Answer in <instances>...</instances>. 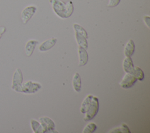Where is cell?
<instances>
[{
  "label": "cell",
  "instance_id": "obj_1",
  "mask_svg": "<svg viewBox=\"0 0 150 133\" xmlns=\"http://www.w3.org/2000/svg\"><path fill=\"white\" fill-rule=\"evenodd\" d=\"M99 110V102L97 97L91 94L87 95L83 101L80 111L85 114L84 120L88 121L92 120L97 114Z\"/></svg>",
  "mask_w": 150,
  "mask_h": 133
},
{
  "label": "cell",
  "instance_id": "obj_2",
  "mask_svg": "<svg viewBox=\"0 0 150 133\" xmlns=\"http://www.w3.org/2000/svg\"><path fill=\"white\" fill-rule=\"evenodd\" d=\"M50 2L54 12L62 19L69 18L73 12L74 6L71 1L65 3L62 0H50Z\"/></svg>",
  "mask_w": 150,
  "mask_h": 133
},
{
  "label": "cell",
  "instance_id": "obj_3",
  "mask_svg": "<svg viewBox=\"0 0 150 133\" xmlns=\"http://www.w3.org/2000/svg\"><path fill=\"white\" fill-rule=\"evenodd\" d=\"M23 74L19 68H17L13 73L12 80L11 88L15 91L21 93V87L23 83Z\"/></svg>",
  "mask_w": 150,
  "mask_h": 133
},
{
  "label": "cell",
  "instance_id": "obj_4",
  "mask_svg": "<svg viewBox=\"0 0 150 133\" xmlns=\"http://www.w3.org/2000/svg\"><path fill=\"white\" fill-rule=\"evenodd\" d=\"M41 85L39 83L32 81H27L22 84L21 93L25 94L35 93L39 91L41 88Z\"/></svg>",
  "mask_w": 150,
  "mask_h": 133
},
{
  "label": "cell",
  "instance_id": "obj_5",
  "mask_svg": "<svg viewBox=\"0 0 150 133\" xmlns=\"http://www.w3.org/2000/svg\"><path fill=\"white\" fill-rule=\"evenodd\" d=\"M39 121L42 127L43 133L51 132L54 130L55 124L53 121L50 118L47 117H40Z\"/></svg>",
  "mask_w": 150,
  "mask_h": 133
},
{
  "label": "cell",
  "instance_id": "obj_6",
  "mask_svg": "<svg viewBox=\"0 0 150 133\" xmlns=\"http://www.w3.org/2000/svg\"><path fill=\"white\" fill-rule=\"evenodd\" d=\"M36 9L37 8L35 6H28L22 10L21 18L23 24H26L28 23V22L35 13Z\"/></svg>",
  "mask_w": 150,
  "mask_h": 133
},
{
  "label": "cell",
  "instance_id": "obj_7",
  "mask_svg": "<svg viewBox=\"0 0 150 133\" xmlns=\"http://www.w3.org/2000/svg\"><path fill=\"white\" fill-rule=\"evenodd\" d=\"M137 80V78L132 74L126 73V74L122 79L120 84V86L123 88H131L135 83Z\"/></svg>",
  "mask_w": 150,
  "mask_h": 133
},
{
  "label": "cell",
  "instance_id": "obj_8",
  "mask_svg": "<svg viewBox=\"0 0 150 133\" xmlns=\"http://www.w3.org/2000/svg\"><path fill=\"white\" fill-rule=\"evenodd\" d=\"M78 53H79V66H83L86 64L88 60V55L86 49L84 47L79 46L78 47Z\"/></svg>",
  "mask_w": 150,
  "mask_h": 133
},
{
  "label": "cell",
  "instance_id": "obj_9",
  "mask_svg": "<svg viewBox=\"0 0 150 133\" xmlns=\"http://www.w3.org/2000/svg\"><path fill=\"white\" fill-rule=\"evenodd\" d=\"M57 42L56 38L53 37L50 39H49L45 42H43L39 47V50L41 52H45L49 49H50L52 47H53L54 45L56 44Z\"/></svg>",
  "mask_w": 150,
  "mask_h": 133
},
{
  "label": "cell",
  "instance_id": "obj_10",
  "mask_svg": "<svg viewBox=\"0 0 150 133\" xmlns=\"http://www.w3.org/2000/svg\"><path fill=\"white\" fill-rule=\"evenodd\" d=\"M38 43V41L36 40H29L27 42L25 47V52L26 55L28 57L30 56L36 47V45Z\"/></svg>",
  "mask_w": 150,
  "mask_h": 133
},
{
  "label": "cell",
  "instance_id": "obj_11",
  "mask_svg": "<svg viewBox=\"0 0 150 133\" xmlns=\"http://www.w3.org/2000/svg\"><path fill=\"white\" fill-rule=\"evenodd\" d=\"M134 64L131 57H126L122 62V67L124 70L128 73L131 74L133 68H134Z\"/></svg>",
  "mask_w": 150,
  "mask_h": 133
},
{
  "label": "cell",
  "instance_id": "obj_12",
  "mask_svg": "<svg viewBox=\"0 0 150 133\" xmlns=\"http://www.w3.org/2000/svg\"><path fill=\"white\" fill-rule=\"evenodd\" d=\"M135 50V44L132 39H129L124 47V54L126 57H129L132 55Z\"/></svg>",
  "mask_w": 150,
  "mask_h": 133
},
{
  "label": "cell",
  "instance_id": "obj_13",
  "mask_svg": "<svg viewBox=\"0 0 150 133\" xmlns=\"http://www.w3.org/2000/svg\"><path fill=\"white\" fill-rule=\"evenodd\" d=\"M75 38L79 46H81L86 49H87L88 43H87V38L86 37H84L81 33L77 32H75Z\"/></svg>",
  "mask_w": 150,
  "mask_h": 133
},
{
  "label": "cell",
  "instance_id": "obj_14",
  "mask_svg": "<svg viewBox=\"0 0 150 133\" xmlns=\"http://www.w3.org/2000/svg\"><path fill=\"white\" fill-rule=\"evenodd\" d=\"M72 84L74 90L77 92H80L81 90V77L80 74L76 72L74 73L73 80H72Z\"/></svg>",
  "mask_w": 150,
  "mask_h": 133
},
{
  "label": "cell",
  "instance_id": "obj_15",
  "mask_svg": "<svg viewBox=\"0 0 150 133\" xmlns=\"http://www.w3.org/2000/svg\"><path fill=\"white\" fill-rule=\"evenodd\" d=\"M131 74L135 76L137 80H139L140 81L144 79V71L142 70V69L140 67L138 66H134Z\"/></svg>",
  "mask_w": 150,
  "mask_h": 133
},
{
  "label": "cell",
  "instance_id": "obj_16",
  "mask_svg": "<svg viewBox=\"0 0 150 133\" xmlns=\"http://www.w3.org/2000/svg\"><path fill=\"white\" fill-rule=\"evenodd\" d=\"M30 126L32 131L35 133H43L42 127L39 122L32 119L30 120Z\"/></svg>",
  "mask_w": 150,
  "mask_h": 133
},
{
  "label": "cell",
  "instance_id": "obj_17",
  "mask_svg": "<svg viewBox=\"0 0 150 133\" xmlns=\"http://www.w3.org/2000/svg\"><path fill=\"white\" fill-rule=\"evenodd\" d=\"M109 132H119V133L124 132V133H130L131 132H130L129 129L128 128V126H127L125 124H122L120 127L111 129L110 131H109Z\"/></svg>",
  "mask_w": 150,
  "mask_h": 133
},
{
  "label": "cell",
  "instance_id": "obj_18",
  "mask_svg": "<svg viewBox=\"0 0 150 133\" xmlns=\"http://www.w3.org/2000/svg\"><path fill=\"white\" fill-rule=\"evenodd\" d=\"M97 129V125L94 122H89L84 128L83 130V133H93Z\"/></svg>",
  "mask_w": 150,
  "mask_h": 133
},
{
  "label": "cell",
  "instance_id": "obj_19",
  "mask_svg": "<svg viewBox=\"0 0 150 133\" xmlns=\"http://www.w3.org/2000/svg\"><path fill=\"white\" fill-rule=\"evenodd\" d=\"M73 28L74 30V32H77L81 35H83L84 37H86L87 39L88 38V34L86 30L80 25L77 23H74L73 24Z\"/></svg>",
  "mask_w": 150,
  "mask_h": 133
},
{
  "label": "cell",
  "instance_id": "obj_20",
  "mask_svg": "<svg viewBox=\"0 0 150 133\" xmlns=\"http://www.w3.org/2000/svg\"><path fill=\"white\" fill-rule=\"evenodd\" d=\"M121 0H109V2L107 4V6L108 7H115L116 6H117L119 3L120 2Z\"/></svg>",
  "mask_w": 150,
  "mask_h": 133
},
{
  "label": "cell",
  "instance_id": "obj_21",
  "mask_svg": "<svg viewBox=\"0 0 150 133\" xmlns=\"http://www.w3.org/2000/svg\"><path fill=\"white\" fill-rule=\"evenodd\" d=\"M6 30V28L5 26H0V39L2 37V36L5 33Z\"/></svg>",
  "mask_w": 150,
  "mask_h": 133
},
{
  "label": "cell",
  "instance_id": "obj_22",
  "mask_svg": "<svg viewBox=\"0 0 150 133\" xmlns=\"http://www.w3.org/2000/svg\"><path fill=\"white\" fill-rule=\"evenodd\" d=\"M144 21H145V23L146 24L147 26L149 28V17L148 16H144Z\"/></svg>",
  "mask_w": 150,
  "mask_h": 133
},
{
  "label": "cell",
  "instance_id": "obj_23",
  "mask_svg": "<svg viewBox=\"0 0 150 133\" xmlns=\"http://www.w3.org/2000/svg\"></svg>",
  "mask_w": 150,
  "mask_h": 133
}]
</instances>
